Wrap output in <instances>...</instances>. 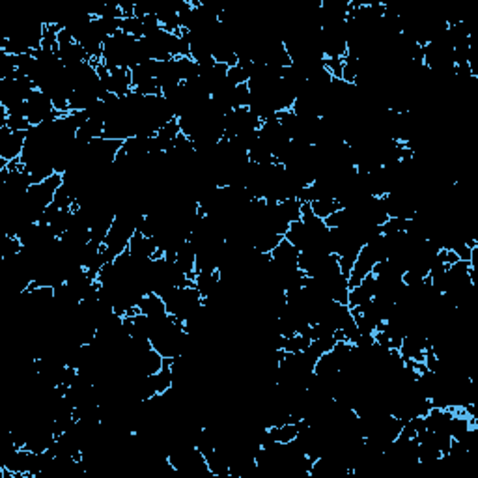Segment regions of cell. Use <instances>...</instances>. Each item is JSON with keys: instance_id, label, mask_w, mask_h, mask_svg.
I'll return each mask as SVG.
<instances>
[{"instance_id": "6da1fadb", "label": "cell", "mask_w": 478, "mask_h": 478, "mask_svg": "<svg viewBox=\"0 0 478 478\" xmlns=\"http://www.w3.org/2000/svg\"><path fill=\"white\" fill-rule=\"evenodd\" d=\"M26 133L28 131H12L6 126L0 127V166L21 159L26 144Z\"/></svg>"}, {"instance_id": "7a4b0ae2", "label": "cell", "mask_w": 478, "mask_h": 478, "mask_svg": "<svg viewBox=\"0 0 478 478\" xmlns=\"http://www.w3.org/2000/svg\"><path fill=\"white\" fill-rule=\"evenodd\" d=\"M137 309H139L140 314L148 316L150 320H161V318H166V316H169L164 301L157 294H153V291L146 294V296L140 299Z\"/></svg>"}, {"instance_id": "3957f363", "label": "cell", "mask_w": 478, "mask_h": 478, "mask_svg": "<svg viewBox=\"0 0 478 478\" xmlns=\"http://www.w3.org/2000/svg\"><path fill=\"white\" fill-rule=\"evenodd\" d=\"M310 209H312V213H314L316 217H320V219L325 220L329 215H333L334 211L342 209V206H340L338 200H334V198H327V200L310 202Z\"/></svg>"}]
</instances>
